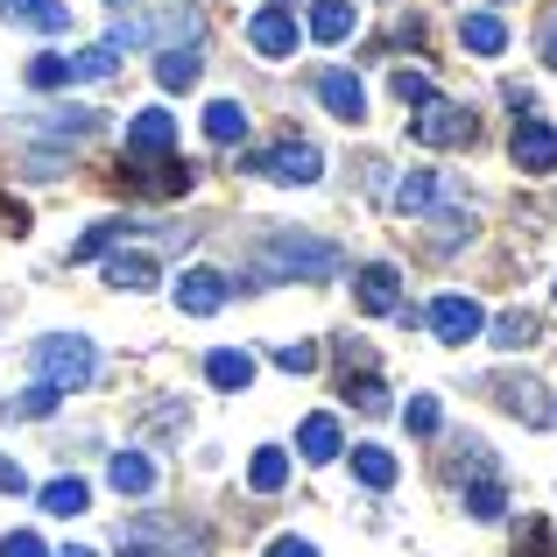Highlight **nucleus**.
<instances>
[{"instance_id":"obj_38","label":"nucleus","mask_w":557,"mask_h":557,"mask_svg":"<svg viewBox=\"0 0 557 557\" xmlns=\"http://www.w3.org/2000/svg\"><path fill=\"white\" fill-rule=\"evenodd\" d=\"M354 403L368 409V417H381V409H388V395H381V374H360V381H354Z\"/></svg>"},{"instance_id":"obj_22","label":"nucleus","mask_w":557,"mask_h":557,"mask_svg":"<svg viewBox=\"0 0 557 557\" xmlns=\"http://www.w3.org/2000/svg\"><path fill=\"white\" fill-rule=\"evenodd\" d=\"M354 480H360V487H395V451L388 445H360L354 451Z\"/></svg>"},{"instance_id":"obj_8","label":"nucleus","mask_w":557,"mask_h":557,"mask_svg":"<svg viewBox=\"0 0 557 557\" xmlns=\"http://www.w3.org/2000/svg\"><path fill=\"white\" fill-rule=\"evenodd\" d=\"M163 149H177V113H170V107L135 113V127H127V156H135V163H156Z\"/></svg>"},{"instance_id":"obj_20","label":"nucleus","mask_w":557,"mask_h":557,"mask_svg":"<svg viewBox=\"0 0 557 557\" xmlns=\"http://www.w3.org/2000/svg\"><path fill=\"white\" fill-rule=\"evenodd\" d=\"M459 42H466L473 57H502V50H508V28L494 22V14H466V22H459Z\"/></svg>"},{"instance_id":"obj_45","label":"nucleus","mask_w":557,"mask_h":557,"mask_svg":"<svg viewBox=\"0 0 557 557\" xmlns=\"http://www.w3.org/2000/svg\"><path fill=\"white\" fill-rule=\"evenodd\" d=\"M275 8H283V0H275Z\"/></svg>"},{"instance_id":"obj_18","label":"nucleus","mask_w":557,"mask_h":557,"mask_svg":"<svg viewBox=\"0 0 557 557\" xmlns=\"http://www.w3.org/2000/svg\"><path fill=\"white\" fill-rule=\"evenodd\" d=\"M205 141H219V149H226V141H247V107L240 99H212V107H205Z\"/></svg>"},{"instance_id":"obj_35","label":"nucleus","mask_w":557,"mask_h":557,"mask_svg":"<svg viewBox=\"0 0 557 557\" xmlns=\"http://www.w3.org/2000/svg\"><path fill=\"white\" fill-rule=\"evenodd\" d=\"M395 99H403V107H431V78H423V71H395Z\"/></svg>"},{"instance_id":"obj_40","label":"nucleus","mask_w":557,"mask_h":557,"mask_svg":"<svg viewBox=\"0 0 557 557\" xmlns=\"http://www.w3.org/2000/svg\"><path fill=\"white\" fill-rule=\"evenodd\" d=\"M466 233H473V226H466V212H437V233H431V240L451 247V240H466Z\"/></svg>"},{"instance_id":"obj_9","label":"nucleus","mask_w":557,"mask_h":557,"mask_svg":"<svg viewBox=\"0 0 557 557\" xmlns=\"http://www.w3.org/2000/svg\"><path fill=\"white\" fill-rule=\"evenodd\" d=\"M311 92L325 99V113H339L346 127H354V121H368V92H360V78H354V71H318V78H311Z\"/></svg>"},{"instance_id":"obj_34","label":"nucleus","mask_w":557,"mask_h":557,"mask_svg":"<svg viewBox=\"0 0 557 557\" xmlns=\"http://www.w3.org/2000/svg\"><path fill=\"white\" fill-rule=\"evenodd\" d=\"M99 127H107V121H99V113H50V121H42V135H99Z\"/></svg>"},{"instance_id":"obj_30","label":"nucleus","mask_w":557,"mask_h":557,"mask_svg":"<svg viewBox=\"0 0 557 557\" xmlns=\"http://www.w3.org/2000/svg\"><path fill=\"white\" fill-rule=\"evenodd\" d=\"M487 339H494V346H502V354H516V346H530V339H544V332H536V318H530V311H508V318H502V325H494V332H487Z\"/></svg>"},{"instance_id":"obj_1","label":"nucleus","mask_w":557,"mask_h":557,"mask_svg":"<svg viewBox=\"0 0 557 557\" xmlns=\"http://www.w3.org/2000/svg\"><path fill=\"white\" fill-rule=\"evenodd\" d=\"M28 368H36L50 388H92V374H99V354H92V339L85 332H42L36 346H28Z\"/></svg>"},{"instance_id":"obj_15","label":"nucleus","mask_w":557,"mask_h":557,"mask_svg":"<svg viewBox=\"0 0 557 557\" xmlns=\"http://www.w3.org/2000/svg\"><path fill=\"white\" fill-rule=\"evenodd\" d=\"M107 480H113V494H149L156 487V459H149V451H113Z\"/></svg>"},{"instance_id":"obj_26","label":"nucleus","mask_w":557,"mask_h":557,"mask_svg":"<svg viewBox=\"0 0 557 557\" xmlns=\"http://www.w3.org/2000/svg\"><path fill=\"white\" fill-rule=\"evenodd\" d=\"M113 71H121V50H107V42H99V50H85V57H64V85H78V78H113Z\"/></svg>"},{"instance_id":"obj_24","label":"nucleus","mask_w":557,"mask_h":557,"mask_svg":"<svg viewBox=\"0 0 557 557\" xmlns=\"http://www.w3.org/2000/svg\"><path fill=\"white\" fill-rule=\"evenodd\" d=\"M431 198H437V170H409V177L395 184V212H403V219H417Z\"/></svg>"},{"instance_id":"obj_25","label":"nucleus","mask_w":557,"mask_h":557,"mask_svg":"<svg viewBox=\"0 0 557 557\" xmlns=\"http://www.w3.org/2000/svg\"><path fill=\"white\" fill-rule=\"evenodd\" d=\"M107 283L113 289H156V261L149 255H113L107 261Z\"/></svg>"},{"instance_id":"obj_19","label":"nucleus","mask_w":557,"mask_h":557,"mask_svg":"<svg viewBox=\"0 0 557 557\" xmlns=\"http://www.w3.org/2000/svg\"><path fill=\"white\" fill-rule=\"evenodd\" d=\"M57 403H64V388H50V381H36V388L8 395V403H0V417H8V423H36V417H50Z\"/></svg>"},{"instance_id":"obj_12","label":"nucleus","mask_w":557,"mask_h":557,"mask_svg":"<svg viewBox=\"0 0 557 557\" xmlns=\"http://www.w3.org/2000/svg\"><path fill=\"white\" fill-rule=\"evenodd\" d=\"M487 388H494V403L516 409L522 423H550V417H557L550 395H544V381H530V374H516V381H487Z\"/></svg>"},{"instance_id":"obj_33","label":"nucleus","mask_w":557,"mask_h":557,"mask_svg":"<svg viewBox=\"0 0 557 557\" xmlns=\"http://www.w3.org/2000/svg\"><path fill=\"white\" fill-rule=\"evenodd\" d=\"M121 233H127V219H99V226H92V233H85V240H78V247H71V261H92V255H107V247H113V240H121Z\"/></svg>"},{"instance_id":"obj_16","label":"nucleus","mask_w":557,"mask_h":557,"mask_svg":"<svg viewBox=\"0 0 557 557\" xmlns=\"http://www.w3.org/2000/svg\"><path fill=\"white\" fill-rule=\"evenodd\" d=\"M297 451H304L311 466L339 459V417H325V409H318V417H304V431H297Z\"/></svg>"},{"instance_id":"obj_27","label":"nucleus","mask_w":557,"mask_h":557,"mask_svg":"<svg viewBox=\"0 0 557 557\" xmlns=\"http://www.w3.org/2000/svg\"><path fill=\"white\" fill-rule=\"evenodd\" d=\"M283 480H289V459H283L275 445H261V451H255V466H247V487H255V494H275Z\"/></svg>"},{"instance_id":"obj_41","label":"nucleus","mask_w":557,"mask_h":557,"mask_svg":"<svg viewBox=\"0 0 557 557\" xmlns=\"http://www.w3.org/2000/svg\"><path fill=\"white\" fill-rule=\"evenodd\" d=\"M0 494H28V473L14 459H0Z\"/></svg>"},{"instance_id":"obj_21","label":"nucleus","mask_w":557,"mask_h":557,"mask_svg":"<svg viewBox=\"0 0 557 557\" xmlns=\"http://www.w3.org/2000/svg\"><path fill=\"white\" fill-rule=\"evenodd\" d=\"M205 374H212V388H247V381H255V354L219 346V354H205Z\"/></svg>"},{"instance_id":"obj_43","label":"nucleus","mask_w":557,"mask_h":557,"mask_svg":"<svg viewBox=\"0 0 557 557\" xmlns=\"http://www.w3.org/2000/svg\"><path fill=\"white\" fill-rule=\"evenodd\" d=\"M544 57H550V64H557V14H550V22H544Z\"/></svg>"},{"instance_id":"obj_23","label":"nucleus","mask_w":557,"mask_h":557,"mask_svg":"<svg viewBox=\"0 0 557 557\" xmlns=\"http://www.w3.org/2000/svg\"><path fill=\"white\" fill-rule=\"evenodd\" d=\"M311 36L318 42H346L354 36V8H346V0H318L311 8Z\"/></svg>"},{"instance_id":"obj_6","label":"nucleus","mask_w":557,"mask_h":557,"mask_svg":"<svg viewBox=\"0 0 557 557\" xmlns=\"http://www.w3.org/2000/svg\"><path fill=\"white\" fill-rule=\"evenodd\" d=\"M423 325H431L445 346H466V339H480V325H487V318H480V304H473V297H431Z\"/></svg>"},{"instance_id":"obj_2","label":"nucleus","mask_w":557,"mask_h":557,"mask_svg":"<svg viewBox=\"0 0 557 557\" xmlns=\"http://www.w3.org/2000/svg\"><path fill=\"white\" fill-rule=\"evenodd\" d=\"M261 269L297 275V283H332L346 269V255L332 240H311V233H275V240H261Z\"/></svg>"},{"instance_id":"obj_4","label":"nucleus","mask_w":557,"mask_h":557,"mask_svg":"<svg viewBox=\"0 0 557 557\" xmlns=\"http://www.w3.org/2000/svg\"><path fill=\"white\" fill-rule=\"evenodd\" d=\"M247 170H261L269 184H318L325 177V156H318L311 141H275V149H261Z\"/></svg>"},{"instance_id":"obj_5","label":"nucleus","mask_w":557,"mask_h":557,"mask_svg":"<svg viewBox=\"0 0 557 557\" xmlns=\"http://www.w3.org/2000/svg\"><path fill=\"white\" fill-rule=\"evenodd\" d=\"M121 557H205V536L177 530V522H135L127 544H121Z\"/></svg>"},{"instance_id":"obj_28","label":"nucleus","mask_w":557,"mask_h":557,"mask_svg":"<svg viewBox=\"0 0 557 557\" xmlns=\"http://www.w3.org/2000/svg\"><path fill=\"white\" fill-rule=\"evenodd\" d=\"M36 502L50 508V516H85V508H92V502H85V480H50Z\"/></svg>"},{"instance_id":"obj_14","label":"nucleus","mask_w":557,"mask_h":557,"mask_svg":"<svg viewBox=\"0 0 557 557\" xmlns=\"http://www.w3.org/2000/svg\"><path fill=\"white\" fill-rule=\"evenodd\" d=\"M0 14H8V22H22V28H42V36H64V28H71V8H64V0H0Z\"/></svg>"},{"instance_id":"obj_17","label":"nucleus","mask_w":557,"mask_h":557,"mask_svg":"<svg viewBox=\"0 0 557 557\" xmlns=\"http://www.w3.org/2000/svg\"><path fill=\"white\" fill-rule=\"evenodd\" d=\"M198 71H205V57L190 50V42H184V50L170 42V50L156 57V78H163V92H190V85H198Z\"/></svg>"},{"instance_id":"obj_36","label":"nucleus","mask_w":557,"mask_h":557,"mask_svg":"<svg viewBox=\"0 0 557 557\" xmlns=\"http://www.w3.org/2000/svg\"><path fill=\"white\" fill-rule=\"evenodd\" d=\"M516 544H522V557H550V522H544V516H530V522L516 530Z\"/></svg>"},{"instance_id":"obj_11","label":"nucleus","mask_w":557,"mask_h":557,"mask_svg":"<svg viewBox=\"0 0 557 557\" xmlns=\"http://www.w3.org/2000/svg\"><path fill=\"white\" fill-rule=\"evenodd\" d=\"M247 42H255L261 57H289L304 42V28H297V14H289V8H261L255 22H247Z\"/></svg>"},{"instance_id":"obj_10","label":"nucleus","mask_w":557,"mask_h":557,"mask_svg":"<svg viewBox=\"0 0 557 557\" xmlns=\"http://www.w3.org/2000/svg\"><path fill=\"white\" fill-rule=\"evenodd\" d=\"M508 156H516L530 177H550V170H557V127L550 121H516V149H508Z\"/></svg>"},{"instance_id":"obj_13","label":"nucleus","mask_w":557,"mask_h":557,"mask_svg":"<svg viewBox=\"0 0 557 557\" xmlns=\"http://www.w3.org/2000/svg\"><path fill=\"white\" fill-rule=\"evenodd\" d=\"M354 297H360V311H368V318H381V311H403V275H395L388 261H374V269H360Z\"/></svg>"},{"instance_id":"obj_37","label":"nucleus","mask_w":557,"mask_h":557,"mask_svg":"<svg viewBox=\"0 0 557 557\" xmlns=\"http://www.w3.org/2000/svg\"><path fill=\"white\" fill-rule=\"evenodd\" d=\"M28 85H36V92H50V85H64V57H57V50H42L36 64H28Z\"/></svg>"},{"instance_id":"obj_39","label":"nucleus","mask_w":557,"mask_h":557,"mask_svg":"<svg viewBox=\"0 0 557 557\" xmlns=\"http://www.w3.org/2000/svg\"><path fill=\"white\" fill-rule=\"evenodd\" d=\"M0 557H50V550H42L36 530H14V536H0Z\"/></svg>"},{"instance_id":"obj_32","label":"nucleus","mask_w":557,"mask_h":557,"mask_svg":"<svg viewBox=\"0 0 557 557\" xmlns=\"http://www.w3.org/2000/svg\"><path fill=\"white\" fill-rule=\"evenodd\" d=\"M269 360H275L283 374H311V368H318V346H311V339H283V346H269Z\"/></svg>"},{"instance_id":"obj_7","label":"nucleus","mask_w":557,"mask_h":557,"mask_svg":"<svg viewBox=\"0 0 557 557\" xmlns=\"http://www.w3.org/2000/svg\"><path fill=\"white\" fill-rule=\"evenodd\" d=\"M226 297H233V275L226 269H184L177 275V311H190V318H212Z\"/></svg>"},{"instance_id":"obj_42","label":"nucleus","mask_w":557,"mask_h":557,"mask_svg":"<svg viewBox=\"0 0 557 557\" xmlns=\"http://www.w3.org/2000/svg\"><path fill=\"white\" fill-rule=\"evenodd\" d=\"M269 557H318V550L304 544V536H275V544H269Z\"/></svg>"},{"instance_id":"obj_29","label":"nucleus","mask_w":557,"mask_h":557,"mask_svg":"<svg viewBox=\"0 0 557 557\" xmlns=\"http://www.w3.org/2000/svg\"><path fill=\"white\" fill-rule=\"evenodd\" d=\"M502 502H508V494H502V480H473V487H466V516H473V522H494V516H502Z\"/></svg>"},{"instance_id":"obj_31","label":"nucleus","mask_w":557,"mask_h":557,"mask_svg":"<svg viewBox=\"0 0 557 557\" xmlns=\"http://www.w3.org/2000/svg\"><path fill=\"white\" fill-rule=\"evenodd\" d=\"M403 423H409V437H437V423H445V409H437V395H409Z\"/></svg>"},{"instance_id":"obj_44","label":"nucleus","mask_w":557,"mask_h":557,"mask_svg":"<svg viewBox=\"0 0 557 557\" xmlns=\"http://www.w3.org/2000/svg\"><path fill=\"white\" fill-rule=\"evenodd\" d=\"M57 557H99V550H85V544H64V550H57Z\"/></svg>"},{"instance_id":"obj_3","label":"nucleus","mask_w":557,"mask_h":557,"mask_svg":"<svg viewBox=\"0 0 557 557\" xmlns=\"http://www.w3.org/2000/svg\"><path fill=\"white\" fill-rule=\"evenodd\" d=\"M409 135L423 141V149H466L473 141V113L459 107V99H431V107H417V127Z\"/></svg>"}]
</instances>
